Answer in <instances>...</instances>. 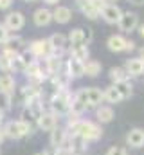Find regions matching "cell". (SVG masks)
<instances>
[{"label":"cell","instance_id":"38","mask_svg":"<svg viewBox=\"0 0 144 155\" xmlns=\"http://www.w3.org/2000/svg\"><path fill=\"white\" fill-rule=\"evenodd\" d=\"M137 33H139V36H141V38H144V24H139Z\"/></svg>","mask_w":144,"mask_h":155},{"label":"cell","instance_id":"33","mask_svg":"<svg viewBox=\"0 0 144 155\" xmlns=\"http://www.w3.org/2000/svg\"><path fill=\"white\" fill-rule=\"evenodd\" d=\"M7 38H9V29H7L4 24H0V43L4 45V41Z\"/></svg>","mask_w":144,"mask_h":155},{"label":"cell","instance_id":"18","mask_svg":"<svg viewBox=\"0 0 144 155\" xmlns=\"http://www.w3.org/2000/svg\"><path fill=\"white\" fill-rule=\"evenodd\" d=\"M126 143L132 148H142L144 146V130H141V128L130 130V134L126 135Z\"/></svg>","mask_w":144,"mask_h":155},{"label":"cell","instance_id":"45","mask_svg":"<svg viewBox=\"0 0 144 155\" xmlns=\"http://www.w3.org/2000/svg\"><path fill=\"white\" fill-rule=\"evenodd\" d=\"M108 4H115V2H117V0H106Z\"/></svg>","mask_w":144,"mask_h":155},{"label":"cell","instance_id":"11","mask_svg":"<svg viewBox=\"0 0 144 155\" xmlns=\"http://www.w3.org/2000/svg\"><path fill=\"white\" fill-rule=\"evenodd\" d=\"M74 2H76V7H77L88 20H97V18L101 16V13L92 5L90 0H74Z\"/></svg>","mask_w":144,"mask_h":155},{"label":"cell","instance_id":"36","mask_svg":"<svg viewBox=\"0 0 144 155\" xmlns=\"http://www.w3.org/2000/svg\"><path fill=\"white\" fill-rule=\"evenodd\" d=\"M13 5V0H0V11H5Z\"/></svg>","mask_w":144,"mask_h":155},{"label":"cell","instance_id":"12","mask_svg":"<svg viewBox=\"0 0 144 155\" xmlns=\"http://www.w3.org/2000/svg\"><path fill=\"white\" fill-rule=\"evenodd\" d=\"M124 69H126V72L130 76H133V78L142 76L144 74V61L141 58H130V60H126Z\"/></svg>","mask_w":144,"mask_h":155},{"label":"cell","instance_id":"4","mask_svg":"<svg viewBox=\"0 0 144 155\" xmlns=\"http://www.w3.org/2000/svg\"><path fill=\"white\" fill-rule=\"evenodd\" d=\"M117 25H119V31L130 35V33L137 31V27H139V15L133 11H124Z\"/></svg>","mask_w":144,"mask_h":155},{"label":"cell","instance_id":"42","mask_svg":"<svg viewBox=\"0 0 144 155\" xmlns=\"http://www.w3.org/2000/svg\"><path fill=\"white\" fill-rule=\"evenodd\" d=\"M139 58L144 61V47H141V51H139Z\"/></svg>","mask_w":144,"mask_h":155},{"label":"cell","instance_id":"5","mask_svg":"<svg viewBox=\"0 0 144 155\" xmlns=\"http://www.w3.org/2000/svg\"><path fill=\"white\" fill-rule=\"evenodd\" d=\"M67 38L70 41V45H87V43L92 41L94 33H92V29H88V27H87V29L77 27V29H72Z\"/></svg>","mask_w":144,"mask_h":155},{"label":"cell","instance_id":"1","mask_svg":"<svg viewBox=\"0 0 144 155\" xmlns=\"http://www.w3.org/2000/svg\"><path fill=\"white\" fill-rule=\"evenodd\" d=\"M74 119H69V128L72 130L74 135H79L83 137L87 143L88 141H97L101 137V128L97 124H94L92 121H83V119H77V116H74Z\"/></svg>","mask_w":144,"mask_h":155},{"label":"cell","instance_id":"17","mask_svg":"<svg viewBox=\"0 0 144 155\" xmlns=\"http://www.w3.org/2000/svg\"><path fill=\"white\" fill-rule=\"evenodd\" d=\"M38 126L43 130V132H52L54 128H58V116L49 112V114H43V116L38 119Z\"/></svg>","mask_w":144,"mask_h":155},{"label":"cell","instance_id":"32","mask_svg":"<svg viewBox=\"0 0 144 155\" xmlns=\"http://www.w3.org/2000/svg\"><path fill=\"white\" fill-rule=\"evenodd\" d=\"M11 71H13V61L4 54H0V72H11Z\"/></svg>","mask_w":144,"mask_h":155},{"label":"cell","instance_id":"15","mask_svg":"<svg viewBox=\"0 0 144 155\" xmlns=\"http://www.w3.org/2000/svg\"><path fill=\"white\" fill-rule=\"evenodd\" d=\"M69 38L65 36V35H61V33H54L51 38H49V43H51V47H52V52H56V54H61L65 49H67V43Z\"/></svg>","mask_w":144,"mask_h":155},{"label":"cell","instance_id":"23","mask_svg":"<svg viewBox=\"0 0 144 155\" xmlns=\"http://www.w3.org/2000/svg\"><path fill=\"white\" fill-rule=\"evenodd\" d=\"M85 148H87V141L83 139V137H79V135H72L70 139V153L72 155H79L85 152Z\"/></svg>","mask_w":144,"mask_h":155},{"label":"cell","instance_id":"22","mask_svg":"<svg viewBox=\"0 0 144 155\" xmlns=\"http://www.w3.org/2000/svg\"><path fill=\"white\" fill-rule=\"evenodd\" d=\"M65 141H67V134H65V130H61V128H54V130L51 132V144H52L54 148L63 146Z\"/></svg>","mask_w":144,"mask_h":155},{"label":"cell","instance_id":"8","mask_svg":"<svg viewBox=\"0 0 144 155\" xmlns=\"http://www.w3.org/2000/svg\"><path fill=\"white\" fill-rule=\"evenodd\" d=\"M123 13H124V11H123L117 4H106L105 9L101 11V18H103L106 24H119Z\"/></svg>","mask_w":144,"mask_h":155},{"label":"cell","instance_id":"21","mask_svg":"<svg viewBox=\"0 0 144 155\" xmlns=\"http://www.w3.org/2000/svg\"><path fill=\"white\" fill-rule=\"evenodd\" d=\"M70 58L79 60V61H87L88 60V47L87 45H72L70 47Z\"/></svg>","mask_w":144,"mask_h":155},{"label":"cell","instance_id":"37","mask_svg":"<svg viewBox=\"0 0 144 155\" xmlns=\"http://www.w3.org/2000/svg\"><path fill=\"white\" fill-rule=\"evenodd\" d=\"M135 49V41H132V40H128V43H126V51L130 52V51H133Z\"/></svg>","mask_w":144,"mask_h":155},{"label":"cell","instance_id":"34","mask_svg":"<svg viewBox=\"0 0 144 155\" xmlns=\"http://www.w3.org/2000/svg\"><path fill=\"white\" fill-rule=\"evenodd\" d=\"M106 155H126V150L121 148V146H113V148H110L106 152Z\"/></svg>","mask_w":144,"mask_h":155},{"label":"cell","instance_id":"6","mask_svg":"<svg viewBox=\"0 0 144 155\" xmlns=\"http://www.w3.org/2000/svg\"><path fill=\"white\" fill-rule=\"evenodd\" d=\"M4 25H5L9 31H20V29L25 25V16H24V13H20V11H11V13H7L5 18H4Z\"/></svg>","mask_w":144,"mask_h":155},{"label":"cell","instance_id":"35","mask_svg":"<svg viewBox=\"0 0 144 155\" xmlns=\"http://www.w3.org/2000/svg\"><path fill=\"white\" fill-rule=\"evenodd\" d=\"M90 2H92V5H94V7H96V9H97L99 13H101V11L105 9V5L108 4L106 0H90Z\"/></svg>","mask_w":144,"mask_h":155},{"label":"cell","instance_id":"40","mask_svg":"<svg viewBox=\"0 0 144 155\" xmlns=\"http://www.w3.org/2000/svg\"><path fill=\"white\" fill-rule=\"evenodd\" d=\"M47 5H58V2H61V0H43Z\"/></svg>","mask_w":144,"mask_h":155},{"label":"cell","instance_id":"27","mask_svg":"<svg viewBox=\"0 0 144 155\" xmlns=\"http://www.w3.org/2000/svg\"><path fill=\"white\" fill-rule=\"evenodd\" d=\"M85 74L90 78H96L97 74H101V63L97 60H87L85 61Z\"/></svg>","mask_w":144,"mask_h":155},{"label":"cell","instance_id":"16","mask_svg":"<svg viewBox=\"0 0 144 155\" xmlns=\"http://www.w3.org/2000/svg\"><path fill=\"white\" fill-rule=\"evenodd\" d=\"M52 20L58 24H69L72 20V9L67 5H56V9L52 11Z\"/></svg>","mask_w":144,"mask_h":155},{"label":"cell","instance_id":"43","mask_svg":"<svg viewBox=\"0 0 144 155\" xmlns=\"http://www.w3.org/2000/svg\"><path fill=\"white\" fill-rule=\"evenodd\" d=\"M2 121H4V112L0 110V128H2Z\"/></svg>","mask_w":144,"mask_h":155},{"label":"cell","instance_id":"44","mask_svg":"<svg viewBox=\"0 0 144 155\" xmlns=\"http://www.w3.org/2000/svg\"><path fill=\"white\" fill-rule=\"evenodd\" d=\"M34 155H49L47 152H38V153H34Z\"/></svg>","mask_w":144,"mask_h":155},{"label":"cell","instance_id":"7","mask_svg":"<svg viewBox=\"0 0 144 155\" xmlns=\"http://www.w3.org/2000/svg\"><path fill=\"white\" fill-rule=\"evenodd\" d=\"M29 51L34 54V58H49L52 54V47L49 43V38L45 40H34L31 45H29Z\"/></svg>","mask_w":144,"mask_h":155},{"label":"cell","instance_id":"9","mask_svg":"<svg viewBox=\"0 0 144 155\" xmlns=\"http://www.w3.org/2000/svg\"><path fill=\"white\" fill-rule=\"evenodd\" d=\"M87 108H88L87 92H85V88H81V90H77V92H76V96H74V99H72L70 112L74 114V116H79V114H83Z\"/></svg>","mask_w":144,"mask_h":155},{"label":"cell","instance_id":"25","mask_svg":"<svg viewBox=\"0 0 144 155\" xmlns=\"http://www.w3.org/2000/svg\"><path fill=\"white\" fill-rule=\"evenodd\" d=\"M130 74L126 72L124 67H112L110 69V79L113 83H121V81H128Z\"/></svg>","mask_w":144,"mask_h":155},{"label":"cell","instance_id":"26","mask_svg":"<svg viewBox=\"0 0 144 155\" xmlns=\"http://www.w3.org/2000/svg\"><path fill=\"white\" fill-rule=\"evenodd\" d=\"M103 96H105V101H108V103H119V101H123V97H121V94H119V90H117L115 85L106 87L103 90Z\"/></svg>","mask_w":144,"mask_h":155},{"label":"cell","instance_id":"28","mask_svg":"<svg viewBox=\"0 0 144 155\" xmlns=\"http://www.w3.org/2000/svg\"><path fill=\"white\" fill-rule=\"evenodd\" d=\"M96 117L99 123H110L113 119V110L110 107H97V112H96Z\"/></svg>","mask_w":144,"mask_h":155},{"label":"cell","instance_id":"30","mask_svg":"<svg viewBox=\"0 0 144 155\" xmlns=\"http://www.w3.org/2000/svg\"><path fill=\"white\" fill-rule=\"evenodd\" d=\"M115 87H117V90H119V94H121V97H123V99H128V97L132 96V85H130V81L115 83Z\"/></svg>","mask_w":144,"mask_h":155},{"label":"cell","instance_id":"3","mask_svg":"<svg viewBox=\"0 0 144 155\" xmlns=\"http://www.w3.org/2000/svg\"><path fill=\"white\" fill-rule=\"evenodd\" d=\"M4 132H5V137H9V139H20V137L31 134V126L24 121H9L5 124Z\"/></svg>","mask_w":144,"mask_h":155},{"label":"cell","instance_id":"20","mask_svg":"<svg viewBox=\"0 0 144 155\" xmlns=\"http://www.w3.org/2000/svg\"><path fill=\"white\" fill-rule=\"evenodd\" d=\"M65 69H67V72H69V76H70V78H81V76H85V63H83V61H79V60H74V58H70V60L67 61Z\"/></svg>","mask_w":144,"mask_h":155},{"label":"cell","instance_id":"10","mask_svg":"<svg viewBox=\"0 0 144 155\" xmlns=\"http://www.w3.org/2000/svg\"><path fill=\"white\" fill-rule=\"evenodd\" d=\"M33 22L36 27H47L52 22V11L47 7H40L33 13Z\"/></svg>","mask_w":144,"mask_h":155},{"label":"cell","instance_id":"31","mask_svg":"<svg viewBox=\"0 0 144 155\" xmlns=\"http://www.w3.org/2000/svg\"><path fill=\"white\" fill-rule=\"evenodd\" d=\"M11 108V94L5 90H0V110L5 112Z\"/></svg>","mask_w":144,"mask_h":155},{"label":"cell","instance_id":"41","mask_svg":"<svg viewBox=\"0 0 144 155\" xmlns=\"http://www.w3.org/2000/svg\"><path fill=\"white\" fill-rule=\"evenodd\" d=\"M4 139H5V132H4V130H2V128H0V143H2V141H4Z\"/></svg>","mask_w":144,"mask_h":155},{"label":"cell","instance_id":"39","mask_svg":"<svg viewBox=\"0 0 144 155\" xmlns=\"http://www.w3.org/2000/svg\"><path fill=\"white\" fill-rule=\"evenodd\" d=\"M126 2H130L132 5H144V0H126Z\"/></svg>","mask_w":144,"mask_h":155},{"label":"cell","instance_id":"29","mask_svg":"<svg viewBox=\"0 0 144 155\" xmlns=\"http://www.w3.org/2000/svg\"><path fill=\"white\" fill-rule=\"evenodd\" d=\"M22 45H24V38H22V36H18V35H15V36H11V35H9V38L4 41V49H13V51H18Z\"/></svg>","mask_w":144,"mask_h":155},{"label":"cell","instance_id":"2","mask_svg":"<svg viewBox=\"0 0 144 155\" xmlns=\"http://www.w3.org/2000/svg\"><path fill=\"white\" fill-rule=\"evenodd\" d=\"M70 103H72L70 94H69L65 88L58 90V92L52 96V99H51V108H52V114L60 116V114L69 112V110H70Z\"/></svg>","mask_w":144,"mask_h":155},{"label":"cell","instance_id":"19","mask_svg":"<svg viewBox=\"0 0 144 155\" xmlns=\"http://www.w3.org/2000/svg\"><path fill=\"white\" fill-rule=\"evenodd\" d=\"M85 92H87L88 107H99V105H101V101L105 99L103 90H101V88H97V87H88V88H85Z\"/></svg>","mask_w":144,"mask_h":155},{"label":"cell","instance_id":"24","mask_svg":"<svg viewBox=\"0 0 144 155\" xmlns=\"http://www.w3.org/2000/svg\"><path fill=\"white\" fill-rule=\"evenodd\" d=\"M15 78L11 76L9 72H0V90H5V92H13L15 90Z\"/></svg>","mask_w":144,"mask_h":155},{"label":"cell","instance_id":"46","mask_svg":"<svg viewBox=\"0 0 144 155\" xmlns=\"http://www.w3.org/2000/svg\"><path fill=\"white\" fill-rule=\"evenodd\" d=\"M24 2H36V0H24Z\"/></svg>","mask_w":144,"mask_h":155},{"label":"cell","instance_id":"13","mask_svg":"<svg viewBox=\"0 0 144 155\" xmlns=\"http://www.w3.org/2000/svg\"><path fill=\"white\" fill-rule=\"evenodd\" d=\"M25 76H27V79H29L31 83H40L47 74L43 72V69H41V65H40L38 61H33L31 65H27V69H25Z\"/></svg>","mask_w":144,"mask_h":155},{"label":"cell","instance_id":"14","mask_svg":"<svg viewBox=\"0 0 144 155\" xmlns=\"http://www.w3.org/2000/svg\"><path fill=\"white\" fill-rule=\"evenodd\" d=\"M126 43H128V40L124 38L123 35H112L106 40V47L112 52H123V51H126Z\"/></svg>","mask_w":144,"mask_h":155}]
</instances>
